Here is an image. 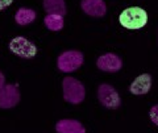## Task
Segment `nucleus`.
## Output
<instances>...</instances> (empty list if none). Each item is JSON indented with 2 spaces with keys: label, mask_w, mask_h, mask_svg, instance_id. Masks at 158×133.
Returning a JSON list of instances; mask_svg holds the SVG:
<instances>
[{
  "label": "nucleus",
  "mask_w": 158,
  "mask_h": 133,
  "mask_svg": "<svg viewBox=\"0 0 158 133\" xmlns=\"http://www.w3.org/2000/svg\"><path fill=\"white\" fill-rule=\"evenodd\" d=\"M118 21L125 29L137 31V29H142L148 24V13L144 8L129 7L120 13Z\"/></svg>",
  "instance_id": "nucleus-1"
},
{
  "label": "nucleus",
  "mask_w": 158,
  "mask_h": 133,
  "mask_svg": "<svg viewBox=\"0 0 158 133\" xmlns=\"http://www.w3.org/2000/svg\"><path fill=\"white\" fill-rule=\"evenodd\" d=\"M62 90H63V99L70 104H81L86 98V88L85 85L73 77H66L62 81Z\"/></svg>",
  "instance_id": "nucleus-2"
},
{
  "label": "nucleus",
  "mask_w": 158,
  "mask_h": 133,
  "mask_svg": "<svg viewBox=\"0 0 158 133\" xmlns=\"http://www.w3.org/2000/svg\"><path fill=\"white\" fill-rule=\"evenodd\" d=\"M85 62V56L79 50H66L59 54L57 60V67L62 73L77 71Z\"/></svg>",
  "instance_id": "nucleus-3"
},
{
  "label": "nucleus",
  "mask_w": 158,
  "mask_h": 133,
  "mask_svg": "<svg viewBox=\"0 0 158 133\" xmlns=\"http://www.w3.org/2000/svg\"><path fill=\"white\" fill-rule=\"evenodd\" d=\"M9 50L15 56L24 58V60H31V58L36 57V54H37L36 45L32 41H29L28 38L21 37V36L12 38L11 42H9Z\"/></svg>",
  "instance_id": "nucleus-4"
},
{
  "label": "nucleus",
  "mask_w": 158,
  "mask_h": 133,
  "mask_svg": "<svg viewBox=\"0 0 158 133\" xmlns=\"http://www.w3.org/2000/svg\"><path fill=\"white\" fill-rule=\"evenodd\" d=\"M98 99L100 104L108 110H116L121 106V98L118 92L115 87L108 83H102L98 87Z\"/></svg>",
  "instance_id": "nucleus-5"
},
{
  "label": "nucleus",
  "mask_w": 158,
  "mask_h": 133,
  "mask_svg": "<svg viewBox=\"0 0 158 133\" xmlns=\"http://www.w3.org/2000/svg\"><path fill=\"white\" fill-rule=\"evenodd\" d=\"M20 90L17 85H6L0 90V108L9 110L19 104Z\"/></svg>",
  "instance_id": "nucleus-6"
},
{
  "label": "nucleus",
  "mask_w": 158,
  "mask_h": 133,
  "mask_svg": "<svg viewBox=\"0 0 158 133\" xmlns=\"http://www.w3.org/2000/svg\"><path fill=\"white\" fill-rule=\"evenodd\" d=\"M96 66L104 73H117L123 67V61L117 54L106 53L96 60Z\"/></svg>",
  "instance_id": "nucleus-7"
},
{
  "label": "nucleus",
  "mask_w": 158,
  "mask_h": 133,
  "mask_svg": "<svg viewBox=\"0 0 158 133\" xmlns=\"http://www.w3.org/2000/svg\"><path fill=\"white\" fill-rule=\"evenodd\" d=\"M81 8L91 17H103L107 13V4L104 0H82Z\"/></svg>",
  "instance_id": "nucleus-8"
},
{
  "label": "nucleus",
  "mask_w": 158,
  "mask_h": 133,
  "mask_svg": "<svg viewBox=\"0 0 158 133\" xmlns=\"http://www.w3.org/2000/svg\"><path fill=\"white\" fill-rule=\"evenodd\" d=\"M150 88H152V75L150 74H141L131 83L129 92L133 94V95L141 96L149 92Z\"/></svg>",
  "instance_id": "nucleus-9"
},
{
  "label": "nucleus",
  "mask_w": 158,
  "mask_h": 133,
  "mask_svg": "<svg viewBox=\"0 0 158 133\" xmlns=\"http://www.w3.org/2000/svg\"><path fill=\"white\" fill-rule=\"evenodd\" d=\"M57 133H86V128L78 120L62 119L56 124Z\"/></svg>",
  "instance_id": "nucleus-10"
},
{
  "label": "nucleus",
  "mask_w": 158,
  "mask_h": 133,
  "mask_svg": "<svg viewBox=\"0 0 158 133\" xmlns=\"http://www.w3.org/2000/svg\"><path fill=\"white\" fill-rule=\"evenodd\" d=\"M37 17V12L32 8H27V7H23L17 9V12L15 13V21H16L19 25H29L32 24Z\"/></svg>",
  "instance_id": "nucleus-11"
},
{
  "label": "nucleus",
  "mask_w": 158,
  "mask_h": 133,
  "mask_svg": "<svg viewBox=\"0 0 158 133\" xmlns=\"http://www.w3.org/2000/svg\"><path fill=\"white\" fill-rule=\"evenodd\" d=\"M44 9L48 12V15H61L65 16L67 12L65 0H42Z\"/></svg>",
  "instance_id": "nucleus-12"
},
{
  "label": "nucleus",
  "mask_w": 158,
  "mask_h": 133,
  "mask_svg": "<svg viewBox=\"0 0 158 133\" xmlns=\"http://www.w3.org/2000/svg\"><path fill=\"white\" fill-rule=\"evenodd\" d=\"M44 23H45V27L52 32H59L65 25V20L61 15H46Z\"/></svg>",
  "instance_id": "nucleus-13"
},
{
  "label": "nucleus",
  "mask_w": 158,
  "mask_h": 133,
  "mask_svg": "<svg viewBox=\"0 0 158 133\" xmlns=\"http://www.w3.org/2000/svg\"><path fill=\"white\" fill-rule=\"evenodd\" d=\"M149 117H150V120L153 124H156L158 127V104L156 106H153L150 108V111H149Z\"/></svg>",
  "instance_id": "nucleus-14"
},
{
  "label": "nucleus",
  "mask_w": 158,
  "mask_h": 133,
  "mask_svg": "<svg viewBox=\"0 0 158 133\" xmlns=\"http://www.w3.org/2000/svg\"><path fill=\"white\" fill-rule=\"evenodd\" d=\"M12 3H13V0H0V11L7 9Z\"/></svg>",
  "instance_id": "nucleus-15"
},
{
  "label": "nucleus",
  "mask_w": 158,
  "mask_h": 133,
  "mask_svg": "<svg viewBox=\"0 0 158 133\" xmlns=\"http://www.w3.org/2000/svg\"><path fill=\"white\" fill-rule=\"evenodd\" d=\"M6 86V77H4V74L0 71V90Z\"/></svg>",
  "instance_id": "nucleus-16"
}]
</instances>
